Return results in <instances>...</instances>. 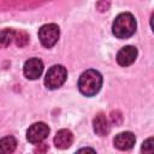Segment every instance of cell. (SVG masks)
<instances>
[{
    "label": "cell",
    "mask_w": 154,
    "mask_h": 154,
    "mask_svg": "<svg viewBox=\"0 0 154 154\" xmlns=\"http://www.w3.org/2000/svg\"><path fill=\"white\" fill-rule=\"evenodd\" d=\"M102 87V76L96 70L84 71L78 79V89L85 96L96 95Z\"/></svg>",
    "instance_id": "cell-1"
},
{
    "label": "cell",
    "mask_w": 154,
    "mask_h": 154,
    "mask_svg": "<svg viewBox=\"0 0 154 154\" xmlns=\"http://www.w3.org/2000/svg\"><path fill=\"white\" fill-rule=\"evenodd\" d=\"M136 19L129 12L118 14L112 24V32L118 38H129L136 31Z\"/></svg>",
    "instance_id": "cell-2"
},
{
    "label": "cell",
    "mask_w": 154,
    "mask_h": 154,
    "mask_svg": "<svg viewBox=\"0 0 154 154\" xmlns=\"http://www.w3.org/2000/svg\"><path fill=\"white\" fill-rule=\"evenodd\" d=\"M67 78V71L63 65H53L46 73L45 84L48 89L60 88Z\"/></svg>",
    "instance_id": "cell-3"
},
{
    "label": "cell",
    "mask_w": 154,
    "mask_h": 154,
    "mask_svg": "<svg viewBox=\"0 0 154 154\" xmlns=\"http://www.w3.org/2000/svg\"><path fill=\"white\" fill-rule=\"evenodd\" d=\"M59 35H60L59 26L54 23L45 24L38 29V38H40L42 46H45L47 48L53 47L58 42Z\"/></svg>",
    "instance_id": "cell-4"
},
{
    "label": "cell",
    "mask_w": 154,
    "mask_h": 154,
    "mask_svg": "<svg viewBox=\"0 0 154 154\" xmlns=\"http://www.w3.org/2000/svg\"><path fill=\"white\" fill-rule=\"evenodd\" d=\"M48 134H49L48 125L43 122H38V123L32 124L28 129L26 140L32 144H38V143H42V141L47 138Z\"/></svg>",
    "instance_id": "cell-5"
},
{
    "label": "cell",
    "mask_w": 154,
    "mask_h": 154,
    "mask_svg": "<svg viewBox=\"0 0 154 154\" xmlns=\"http://www.w3.org/2000/svg\"><path fill=\"white\" fill-rule=\"evenodd\" d=\"M43 71V63L38 58H31L25 61L23 66L24 76L28 79H37Z\"/></svg>",
    "instance_id": "cell-6"
},
{
    "label": "cell",
    "mask_w": 154,
    "mask_h": 154,
    "mask_svg": "<svg viewBox=\"0 0 154 154\" xmlns=\"http://www.w3.org/2000/svg\"><path fill=\"white\" fill-rule=\"evenodd\" d=\"M137 54H138V52H137L136 47H134V46H125V47H123L118 52V54H117V63L120 66H125L126 67V66L131 65L136 60Z\"/></svg>",
    "instance_id": "cell-7"
},
{
    "label": "cell",
    "mask_w": 154,
    "mask_h": 154,
    "mask_svg": "<svg viewBox=\"0 0 154 154\" xmlns=\"http://www.w3.org/2000/svg\"><path fill=\"white\" fill-rule=\"evenodd\" d=\"M135 142H136V137L131 131L120 132L113 140L114 147L117 149H119V150H129V149H131L134 147Z\"/></svg>",
    "instance_id": "cell-8"
},
{
    "label": "cell",
    "mask_w": 154,
    "mask_h": 154,
    "mask_svg": "<svg viewBox=\"0 0 154 154\" xmlns=\"http://www.w3.org/2000/svg\"><path fill=\"white\" fill-rule=\"evenodd\" d=\"M73 142V135L67 129L59 130L54 136V144L58 149H67Z\"/></svg>",
    "instance_id": "cell-9"
},
{
    "label": "cell",
    "mask_w": 154,
    "mask_h": 154,
    "mask_svg": "<svg viewBox=\"0 0 154 154\" xmlns=\"http://www.w3.org/2000/svg\"><path fill=\"white\" fill-rule=\"evenodd\" d=\"M93 126H94V131L99 136H106L109 132V123L103 113H99L95 116L93 120Z\"/></svg>",
    "instance_id": "cell-10"
},
{
    "label": "cell",
    "mask_w": 154,
    "mask_h": 154,
    "mask_svg": "<svg viewBox=\"0 0 154 154\" xmlns=\"http://www.w3.org/2000/svg\"><path fill=\"white\" fill-rule=\"evenodd\" d=\"M17 148V140L13 136H5L0 140V152L4 154H11Z\"/></svg>",
    "instance_id": "cell-11"
},
{
    "label": "cell",
    "mask_w": 154,
    "mask_h": 154,
    "mask_svg": "<svg viewBox=\"0 0 154 154\" xmlns=\"http://www.w3.org/2000/svg\"><path fill=\"white\" fill-rule=\"evenodd\" d=\"M14 30L12 29H4L0 31V48H5L10 46V43L14 40Z\"/></svg>",
    "instance_id": "cell-12"
},
{
    "label": "cell",
    "mask_w": 154,
    "mask_h": 154,
    "mask_svg": "<svg viewBox=\"0 0 154 154\" xmlns=\"http://www.w3.org/2000/svg\"><path fill=\"white\" fill-rule=\"evenodd\" d=\"M14 41L18 47H24L29 42V36L25 31H16L14 32Z\"/></svg>",
    "instance_id": "cell-13"
},
{
    "label": "cell",
    "mask_w": 154,
    "mask_h": 154,
    "mask_svg": "<svg viewBox=\"0 0 154 154\" xmlns=\"http://www.w3.org/2000/svg\"><path fill=\"white\" fill-rule=\"evenodd\" d=\"M141 153L142 154H154V142H153V137L147 138L141 147Z\"/></svg>",
    "instance_id": "cell-14"
},
{
    "label": "cell",
    "mask_w": 154,
    "mask_h": 154,
    "mask_svg": "<svg viewBox=\"0 0 154 154\" xmlns=\"http://www.w3.org/2000/svg\"><path fill=\"white\" fill-rule=\"evenodd\" d=\"M75 154H96V152L93 149V148H81V149H78Z\"/></svg>",
    "instance_id": "cell-15"
},
{
    "label": "cell",
    "mask_w": 154,
    "mask_h": 154,
    "mask_svg": "<svg viewBox=\"0 0 154 154\" xmlns=\"http://www.w3.org/2000/svg\"><path fill=\"white\" fill-rule=\"evenodd\" d=\"M47 149H48L47 144H45V143H38V147H36V148H35V153H38V154H45Z\"/></svg>",
    "instance_id": "cell-16"
},
{
    "label": "cell",
    "mask_w": 154,
    "mask_h": 154,
    "mask_svg": "<svg viewBox=\"0 0 154 154\" xmlns=\"http://www.w3.org/2000/svg\"><path fill=\"white\" fill-rule=\"evenodd\" d=\"M0 154H4V153H1V152H0Z\"/></svg>",
    "instance_id": "cell-17"
}]
</instances>
